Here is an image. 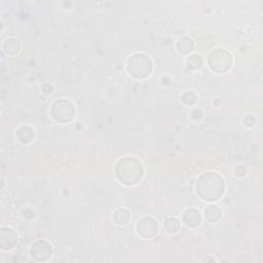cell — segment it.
<instances>
[{
    "label": "cell",
    "mask_w": 263,
    "mask_h": 263,
    "mask_svg": "<svg viewBox=\"0 0 263 263\" xmlns=\"http://www.w3.org/2000/svg\"><path fill=\"white\" fill-rule=\"evenodd\" d=\"M224 191V180L216 173H204L196 181V192L205 201L215 202L220 199Z\"/></svg>",
    "instance_id": "6da1fadb"
},
{
    "label": "cell",
    "mask_w": 263,
    "mask_h": 263,
    "mask_svg": "<svg viewBox=\"0 0 263 263\" xmlns=\"http://www.w3.org/2000/svg\"><path fill=\"white\" fill-rule=\"evenodd\" d=\"M142 163L135 157L121 158L115 166V175L123 184L135 185L143 177Z\"/></svg>",
    "instance_id": "7a4b0ae2"
},
{
    "label": "cell",
    "mask_w": 263,
    "mask_h": 263,
    "mask_svg": "<svg viewBox=\"0 0 263 263\" xmlns=\"http://www.w3.org/2000/svg\"><path fill=\"white\" fill-rule=\"evenodd\" d=\"M128 72L137 79H144L152 72V62L144 54H135L128 61Z\"/></svg>",
    "instance_id": "3957f363"
},
{
    "label": "cell",
    "mask_w": 263,
    "mask_h": 263,
    "mask_svg": "<svg viewBox=\"0 0 263 263\" xmlns=\"http://www.w3.org/2000/svg\"><path fill=\"white\" fill-rule=\"evenodd\" d=\"M208 64L212 71L223 74L233 66V56L224 48H216L211 52Z\"/></svg>",
    "instance_id": "277c9868"
},
{
    "label": "cell",
    "mask_w": 263,
    "mask_h": 263,
    "mask_svg": "<svg viewBox=\"0 0 263 263\" xmlns=\"http://www.w3.org/2000/svg\"><path fill=\"white\" fill-rule=\"evenodd\" d=\"M51 115L57 123H68L74 118L75 107L73 103L67 99H60L53 104L51 108Z\"/></svg>",
    "instance_id": "5b68a950"
},
{
    "label": "cell",
    "mask_w": 263,
    "mask_h": 263,
    "mask_svg": "<svg viewBox=\"0 0 263 263\" xmlns=\"http://www.w3.org/2000/svg\"><path fill=\"white\" fill-rule=\"evenodd\" d=\"M136 229L138 235L143 239H152L157 234L158 225L154 218L143 217L138 221Z\"/></svg>",
    "instance_id": "8992f818"
},
{
    "label": "cell",
    "mask_w": 263,
    "mask_h": 263,
    "mask_svg": "<svg viewBox=\"0 0 263 263\" xmlns=\"http://www.w3.org/2000/svg\"><path fill=\"white\" fill-rule=\"evenodd\" d=\"M31 256L36 261H46L52 257L53 248L49 243L43 240L36 241L31 247Z\"/></svg>",
    "instance_id": "52a82bcc"
},
{
    "label": "cell",
    "mask_w": 263,
    "mask_h": 263,
    "mask_svg": "<svg viewBox=\"0 0 263 263\" xmlns=\"http://www.w3.org/2000/svg\"><path fill=\"white\" fill-rule=\"evenodd\" d=\"M18 243V235L11 228L4 227L0 232V248L2 250H10Z\"/></svg>",
    "instance_id": "ba28073f"
},
{
    "label": "cell",
    "mask_w": 263,
    "mask_h": 263,
    "mask_svg": "<svg viewBox=\"0 0 263 263\" xmlns=\"http://www.w3.org/2000/svg\"><path fill=\"white\" fill-rule=\"evenodd\" d=\"M183 223L188 227H196L202 222L201 213L195 209H187L182 216Z\"/></svg>",
    "instance_id": "9c48e42d"
},
{
    "label": "cell",
    "mask_w": 263,
    "mask_h": 263,
    "mask_svg": "<svg viewBox=\"0 0 263 263\" xmlns=\"http://www.w3.org/2000/svg\"><path fill=\"white\" fill-rule=\"evenodd\" d=\"M176 47L178 49V52L182 55H188L190 54L193 48H194V42L191 38L184 36V37H181L177 43H176Z\"/></svg>",
    "instance_id": "30bf717a"
},
{
    "label": "cell",
    "mask_w": 263,
    "mask_h": 263,
    "mask_svg": "<svg viewBox=\"0 0 263 263\" xmlns=\"http://www.w3.org/2000/svg\"><path fill=\"white\" fill-rule=\"evenodd\" d=\"M16 139H18L23 144L30 143L33 139H34V131H33L28 126L21 127L18 131H16Z\"/></svg>",
    "instance_id": "8fae6325"
},
{
    "label": "cell",
    "mask_w": 263,
    "mask_h": 263,
    "mask_svg": "<svg viewBox=\"0 0 263 263\" xmlns=\"http://www.w3.org/2000/svg\"><path fill=\"white\" fill-rule=\"evenodd\" d=\"M222 216L221 209L216 205H211L205 209V218L209 222H217Z\"/></svg>",
    "instance_id": "7c38bea8"
},
{
    "label": "cell",
    "mask_w": 263,
    "mask_h": 263,
    "mask_svg": "<svg viewBox=\"0 0 263 263\" xmlns=\"http://www.w3.org/2000/svg\"><path fill=\"white\" fill-rule=\"evenodd\" d=\"M21 49L20 41L16 38H8L3 43V51L8 55H15Z\"/></svg>",
    "instance_id": "4fadbf2b"
},
{
    "label": "cell",
    "mask_w": 263,
    "mask_h": 263,
    "mask_svg": "<svg viewBox=\"0 0 263 263\" xmlns=\"http://www.w3.org/2000/svg\"><path fill=\"white\" fill-rule=\"evenodd\" d=\"M113 219L119 225H127L130 222L131 215L128 210L121 208L113 213Z\"/></svg>",
    "instance_id": "5bb4252c"
},
{
    "label": "cell",
    "mask_w": 263,
    "mask_h": 263,
    "mask_svg": "<svg viewBox=\"0 0 263 263\" xmlns=\"http://www.w3.org/2000/svg\"><path fill=\"white\" fill-rule=\"evenodd\" d=\"M163 228L170 235H175L180 230V221L175 217H169L163 222Z\"/></svg>",
    "instance_id": "9a60e30c"
},
{
    "label": "cell",
    "mask_w": 263,
    "mask_h": 263,
    "mask_svg": "<svg viewBox=\"0 0 263 263\" xmlns=\"http://www.w3.org/2000/svg\"><path fill=\"white\" fill-rule=\"evenodd\" d=\"M203 59L201 56L199 55H192L190 56L188 59H187V66H188V68L190 69H200L202 66H203Z\"/></svg>",
    "instance_id": "2e32d148"
}]
</instances>
